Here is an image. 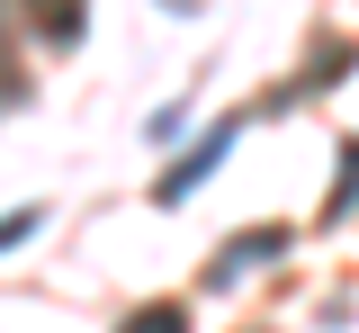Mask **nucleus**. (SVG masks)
Returning a JSON list of instances; mask_svg holds the SVG:
<instances>
[{"label":"nucleus","mask_w":359,"mask_h":333,"mask_svg":"<svg viewBox=\"0 0 359 333\" xmlns=\"http://www.w3.org/2000/svg\"><path fill=\"white\" fill-rule=\"evenodd\" d=\"M224 144H233V126H207V144H198L189 162H171V171H162V207H180V190H198V181L216 171V162H224Z\"/></svg>","instance_id":"1"},{"label":"nucleus","mask_w":359,"mask_h":333,"mask_svg":"<svg viewBox=\"0 0 359 333\" xmlns=\"http://www.w3.org/2000/svg\"><path fill=\"white\" fill-rule=\"evenodd\" d=\"M278 226H261V235H243V243H224V261H216V280H243V270H252V261H269V252H278Z\"/></svg>","instance_id":"2"},{"label":"nucleus","mask_w":359,"mask_h":333,"mask_svg":"<svg viewBox=\"0 0 359 333\" xmlns=\"http://www.w3.org/2000/svg\"><path fill=\"white\" fill-rule=\"evenodd\" d=\"M117 333H189V306H180V297H153V306H135Z\"/></svg>","instance_id":"3"},{"label":"nucleus","mask_w":359,"mask_h":333,"mask_svg":"<svg viewBox=\"0 0 359 333\" xmlns=\"http://www.w3.org/2000/svg\"><path fill=\"white\" fill-rule=\"evenodd\" d=\"M45 226V207H9V216H0V252H9V243H27Z\"/></svg>","instance_id":"4"}]
</instances>
